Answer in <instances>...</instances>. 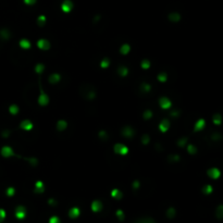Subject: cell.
I'll use <instances>...</instances> for the list:
<instances>
[{"label":"cell","instance_id":"obj_1","mask_svg":"<svg viewBox=\"0 0 223 223\" xmlns=\"http://www.w3.org/2000/svg\"><path fill=\"white\" fill-rule=\"evenodd\" d=\"M79 93H81V95L84 97L85 99H87V100L95 99V98H96V95H97L96 89L89 84L83 85V86L81 87V89H79Z\"/></svg>","mask_w":223,"mask_h":223},{"label":"cell","instance_id":"obj_2","mask_svg":"<svg viewBox=\"0 0 223 223\" xmlns=\"http://www.w3.org/2000/svg\"><path fill=\"white\" fill-rule=\"evenodd\" d=\"M206 175L211 181H219L222 178V170L218 165H212L206 170Z\"/></svg>","mask_w":223,"mask_h":223},{"label":"cell","instance_id":"obj_3","mask_svg":"<svg viewBox=\"0 0 223 223\" xmlns=\"http://www.w3.org/2000/svg\"><path fill=\"white\" fill-rule=\"evenodd\" d=\"M113 153L115 155H119V156H126L129 155V149L126 145L122 144V143H118L113 146Z\"/></svg>","mask_w":223,"mask_h":223},{"label":"cell","instance_id":"obj_4","mask_svg":"<svg viewBox=\"0 0 223 223\" xmlns=\"http://www.w3.org/2000/svg\"><path fill=\"white\" fill-rule=\"evenodd\" d=\"M207 127V120L205 118H199L196 120V122L194 123L193 131L195 133H199V132H203Z\"/></svg>","mask_w":223,"mask_h":223},{"label":"cell","instance_id":"obj_5","mask_svg":"<svg viewBox=\"0 0 223 223\" xmlns=\"http://www.w3.org/2000/svg\"><path fill=\"white\" fill-rule=\"evenodd\" d=\"M37 102L41 107H46L48 106L50 102V97L48 96V94H46L44 92V89L40 87V93L38 95V98H37Z\"/></svg>","mask_w":223,"mask_h":223},{"label":"cell","instance_id":"obj_6","mask_svg":"<svg viewBox=\"0 0 223 223\" xmlns=\"http://www.w3.org/2000/svg\"><path fill=\"white\" fill-rule=\"evenodd\" d=\"M211 122L216 127H221L223 125V113L222 112H214L211 115Z\"/></svg>","mask_w":223,"mask_h":223},{"label":"cell","instance_id":"obj_7","mask_svg":"<svg viewBox=\"0 0 223 223\" xmlns=\"http://www.w3.org/2000/svg\"><path fill=\"white\" fill-rule=\"evenodd\" d=\"M158 104H159V107L162 110H170L171 107H172V101H171V99L168 98V97H165V96H162V97L159 98Z\"/></svg>","mask_w":223,"mask_h":223},{"label":"cell","instance_id":"obj_8","mask_svg":"<svg viewBox=\"0 0 223 223\" xmlns=\"http://www.w3.org/2000/svg\"><path fill=\"white\" fill-rule=\"evenodd\" d=\"M60 8H61V11L63 13H70L74 8V3L72 2V0H63L61 5H60Z\"/></svg>","mask_w":223,"mask_h":223},{"label":"cell","instance_id":"obj_9","mask_svg":"<svg viewBox=\"0 0 223 223\" xmlns=\"http://www.w3.org/2000/svg\"><path fill=\"white\" fill-rule=\"evenodd\" d=\"M37 48L39 50H43V51H47L51 48V44L48 39L46 38H40V39L37 40Z\"/></svg>","mask_w":223,"mask_h":223},{"label":"cell","instance_id":"obj_10","mask_svg":"<svg viewBox=\"0 0 223 223\" xmlns=\"http://www.w3.org/2000/svg\"><path fill=\"white\" fill-rule=\"evenodd\" d=\"M171 127V122L169 119H163L160 121V123L158 125V129L161 133H167Z\"/></svg>","mask_w":223,"mask_h":223},{"label":"cell","instance_id":"obj_11","mask_svg":"<svg viewBox=\"0 0 223 223\" xmlns=\"http://www.w3.org/2000/svg\"><path fill=\"white\" fill-rule=\"evenodd\" d=\"M0 154H1V156L3 158H11V157H13L15 155L13 148L10 147V146H3L1 148V150H0Z\"/></svg>","mask_w":223,"mask_h":223},{"label":"cell","instance_id":"obj_12","mask_svg":"<svg viewBox=\"0 0 223 223\" xmlns=\"http://www.w3.org/2000/svg\"><path fill=\"white\" fill-rule=\"evenodd\" d=\"M121 134L125 138H133V136L135 135V131H134L132 126L126 125V126H124L123 129H121Z\"/></svg>","mask_w":223,"mask_h":223},{"label":"cell","instance_id":"obj_13","mask_svg":"<svg viewBox=\"0 0 223 223\" xmlns=\"http://www.w3.org/2000/svg\"><path fill=\"white\" fill-rule=\"evenodd\" d=\"M20 129L25 131V132H30V131H32V129H34V123L28 119L23 120L20 123Z\"/></svg>","mask_w":223,"mask_h":223},{"label":"cell","instance_id":"obj_14","mask_svg":"<svg viewBox=\"0 0 223 223\" xmlns=\"http://www.w3.org/2000/svg\"><path fill=\"white\" fill-rule=\"evenodd\" d=\"M26 217V208L24 206H18L15 208V218L19 220H23Z\"/></svg>","mask_w":223,"mask_h":223},{"label":"cell","instance_id":"obj_15","mask_svg":"<svg viewBox=\"0 0 223 223\" xmlns=\"http://www.w3.org/2000/svg\"><path fill=\"white\" fill-rule=\"evenodd\" d=\"M56 129H57V131H59V132H64L65 129H68V121L63 119L58 120L57 124H56Z\"/></svg>","mask_w":223,"mask_h":223},{"label":"cell","instance_id":"obj_16","mask_svg":"<svg viewBox=\"0 0 223 223\" xmlns=\"http://www.w3.org/2000/svg\"><path fill=\"white\" fill-rule=\"evenodd\" d=\"M45 192V184L43 181H36L34 184V193L35 194H41Z\"/></svg>","mask_w":223,"mask_h":223},{"label":"cell","instance_id":"obj_17","mask_svg":"<svg viewBox=\"0 0 223 223\" xmlns=\"http://www.w3.org/2000/svg\"><path fill=\"white\" fill-rule=\"evenodd\" d=\"M61 81V75L59 73H52L48 76V82L51 85H57L59 84V82Z\"/></svg>","mask_w":223,"mask_h":223},{"label":"cell","instance_id":"obj_18","mask_svg":"<svg viewBox=\"0 0 223 223\" xmlns=\"http://www.w3.org/2000/svg\"><path fill=\"white\" fill-rule=\"evenodd\" d=\"M186 151L187 154L190 155V156H196L198 154V147L195 144H192V143H188L186 145Z\"/></svg>","mask_w":223,"mask_h":223},{"label":"cell","instance_id":"obj_19","mask_svg":"<svg viewBox=\"0 0 223 223\" xmlns=\"http://www.w3.org/2000/svg\"><path fill=\"white\" fill-rule=\"evenodd\" d=\"M90 208H92V210L94 212H100L102 210V208H104V205H102V203L100 200H94L92 203V205H90Z\"/></svg>","mask_w":223,"mask_h":223},{"label":"cell","instance_id":"obj_20","mask_svg":"<svg viewBox=\"0 0 223 223\" xmlns=\"http://www.w3.org/2000/svg\"><path fill=\"white\" fill-rule=\"evenodd\" d=\"M168 19H169V21L172 22V23H178L180 21L182 20V15L180 14L178 12H171V13L168 15Z\"/></svg>","mask_w":223,"mask_h":223},{"label":"cell","instance_id":"obj_21","mask_svg":"<svg viewBox=\"0 0 223 223\" xmlns=\"http://www.w3.org/2000/svg\"><path fill=\"white\" fill-rule=\"evenodd\" d=\"M214 192V187H213V185L211 184H205L203 187H201V193L203 195H206V196H209V195H211V194Z\"/></svg>","mask_w":223,"mask_h":223},{"label":"cell","instance_id":"obj_22","mask_svg":"<svg viewBox=\"0 0 223 223\" xmlns=\"http://www.w3.org/2000/svg\"><path fill=\"white\" fill-rule=\"evenodd\" d=\"M117 72H118V74H119V76H121V77H126L127 75H129V70L127 66H125V65H120L119 68H118V70H117Z\"/></svg>","mask_w":223,"mask_h":223},{"label":"cell","instance_id":"obj_23","mask_svg":"<svg viewBox=\"0 0 223 223\" xmlns=\"http://www.w3.org/2000/svg\"><path fill=\"white\" fill-rule=\"evenodd\" d=\"M19 46H20L21 49L30 50L31 47H32V44H31V41L28 39H26V38H22V39L19 41Z\"/></svg>","mask_w":223,"mask_h":223},{"label":"cell","instance_id":"obj_24","mask_svg":"<svg viewBox=\"0 0 223 223\" xmlns=\"http://www.w3.org/2000/svg\"><path fill=\"white\" fill-rule=\"evenodd\" d=\"M81 214V210L77 207H72V208L69 210V217L71 219H76L79 217Z\"/></svg>","mask_w":223,"mask_h":223},{"label":"cell","instance_id":"obj_25","mask_svg":"<svg viewBox=\"0 0 223 223\" xmlns=\"http://www.w3.org/2000/svg\"><path fill=\"white\" fill-rule=\"evenodd\" d=\"M110 195H111V197L113 199H115V200H120V199H122V197H123V194H122V192H121L119 188H113L111 190Z\"/></svg>","mask_w":223,"mask_h":223},{"label":"cell","instance_id":"obj_26","mask_svg":"<svg viewBox=\"0 0 223 223\" xmlns=\"http://www.w3.org/2000/svg\"><path fill=\"white\" fill-rule=\"evenodd\" d=\"M120 54L122 56H126L129 55V52H131V46L129 44H123L121 47H120Z\"/></svg>","mask_w":223,"mask_h":223},{"label":"cell","instance_id":"obj_27","mask_svg":"<svg viewBox=\"0 0 223 223\" xmlns=\"http://www.w3.org/2000/svg\"><path fill=\"white\" fill-rule=\"evenodd\" d=\"M139 89H140V92H142V93H144V94H148V93L151 92V85L149 84V83H142Z\"/></svg>","mask_w":223,"mask_h":223},{"label":"cell","instance_id":"obj_28","mask_svg":"<svg viewBox=\"0 0 223 223\" xmlns=\"http://www.w3.org/2000/svg\"><path fill=\"white\" fill-rule=\"evenodd\" d=\"M176 144L180 148H184V147H186V145L188 144V138L186 137V136H183V137H180L178 139V142H176Z\"/></svg>","mask_w":223,"mask_h":223},{"label":"cell","instance_id":"obj_29","mask_svg":"<svg viewBox=\"0 0 223 223\" xmlns=\"http://www.w3.org/2000/svg\"><path fill=\"white\" fill-rule=\"evenodd\" d=\"M111 65V60L109 58H104V59L100 61V68L104 70H107L110 68Z\"/></svg>","mask_w":223,"mask_h":223},{"label":"cell","instance_id":"obj_30","mask_svg":"<svg viewBox=\"0 0 223 223\" xmlns=\"http://www.w3.org/2000/svg\"><path fill=\"white\" fill-rule=\"evenodd\" d=\"M216 217L219 220H222L223 219V203H220V205L217 206V208H216Z\"/></svg>","mask_w":223,"mask_h":223},{"label":"cell","instance_id":"obj_31","mask_svg":"<svg viewBox=\"0 0 223 223\" xmlns=\"http://www.w3.org/2000/svg\"><path fill=\"white\" fill-rule=\"evenodd\" d=\"M10 36H11V33L8 28H2V30H0V37H1L2 39L8 40L10 38Z\"/></svg>","mask_w":223,"mask_h":223},{"label":"cell","instance_id":"obj_32","mask_svg":"<svg viewBox=\"0 0 223 223\" xmlns=\"http://www.w3.org/2000/svg\"><path fill=\"white\" fill-rule=\"evenodd\" d=\"M151 66V62L149 59H143L140 61V68L143 70H148Z\"/></svg>","mask_w":223,"mask_h":223},{"label":"cell","instance_id":"obj_33","mask_svg":"<svg viewBox=\"0 0 223 223\" xmlns=\"http://www.w3.org/2000/svg\"><path fill=\"white\" fill-rule=\"evenodd\" d=\"M34 71L36 74L40 75L45 71V64L44 63H37V64L34 66Z\"/></svg>","mask_w":223,"mask_h":223},{"label":"cell","instance_id":"obj_34","mask_svg":"<svg viewBox=\"0 0 223 223\" xmlns=\"http://www.w3.org/2000/svg\"><path fill=\"white\" fill-rule=\"evenodd\" d=\"M167 79H168V74L165 72H161V73H159L157 75V81L159 83H165Z\"/></svg>","mask_w":223,"mask_h":223},{"label":"cell","instance_id":"obj_35","mask_svg":"<svg viewBox=\"0 0 223 223\" xmlns=\"http://www.w3.org/2000/svg\"><path fill=\"white\" fill-rule=\"evenodd\" d=\"M154 117V112L151 111L150 109H146L144 111V113H143V119L146 120V121H148V120H151V118Z\"/></svg>","mask_w":223,"mask_h":223},{"label":"cell","instance_id":"obj_36","mask_svg":"<svg viewBox=\"0 0 223 223\" xmlns=\"http://www.w3.org/2000/svg\"><path fill=\"white\" fill-rule=\"evenodd\" d=\"M19 111H20V109H19V106H18V104H13L9 107V112H10V114H12V115L18 114L19 113Z\"/></svg>","mask_w":223,"mask_h":223},{"label":"cell","instance_id":"obj_37","mask_svg":"<svg viewBox=\"0 0 223 223\" xmlns=\"http://www.w3.org/2000/svg\"><path fill=\"white\" fill-rule=\"evenodd\" d=\"M46 22H47V16L44 14H40L38 18H37V24L38 26H44L46 24Z\"/></svg>","mask_w":223,"mask_h":223},{"label":"cell","instance_id":"obj_38","mask_svg":"<svg viewBox=\"0 0 223 223\" xmlns=\"http://www.w3.org/2000/svg\"><path fill=\"white\" fill-rule=\"evenodd\" d=\"M175 214H176V210H175V208H173V207H170V208L167 210V217H168L169 219H173L174 217H175Z\"/></svg>","mask_w":223,"mask_h":223},{"label":"cell","instance_id":"obj_39","mask_svg":"<svg viewBox=\"0 0 223 223\" xmlns=\"http://www.w3.org/2000/svg\"><path fill=\"white\" fill-rule=\"evenodd\" d=\"M98 137L100 139H102V140H107V139L109 138V135L107 133V131L101 129V131H99V133H98Z\"/></svg>","mask_w":223,"mask_h":223},{"label":"cell","instance_id":"obj_40","mask_svg":"<svg viewBox=\"0 0 223 223\" xmlns=\"http://www.w3.org/2000/svg\"><path fill=\"white\" fill-rule=\"evenodd\" d=\"M140 142H142V144L144 145V146H147V145L150 143V137H149V135L147 134H145L142 136V139H140Z\"/></svg>","mask_w":223,"mask_h":223},{"label":"cell","instance_id":"obj_41","mask_svg":"<svg viewBox=\"0 0 223 223\" xmlns=\"http://www.w3.org/2000/svg\"><path fill=\"white\" fill-rule=\"evenodd\" d=\"M135 223H156V221L151 218H143V219L137 220Z\"/></svg>","mask_w":223,"mask_h":223},{"label":"cell","instance_id":"obj_42","mask_svg":"<svg viewBox=\"0 0 223 223\" xmlns=\"http://www.w3.org/2000/svg\"><path fill=\"white\" fill-rule=\"evenodd\" d=\"M115 216H117V218L119 219L120 221H123L124 219H125V214H124L123 210H121V209L117 210V212H115Z\"/></svg>","mask_w":223,"mask_h":223},{"label":"cell","instance_id":"obj_43","mask_svg":"<svg viewBox=\"0 0 223 223\" xmlns=\"http://www.w3.org/2000/svg\"><path fill=\"white\" fill-rule=\"evenodd\" d=\"M5 194H7V196H8V197H12V196H14L15 195V188L14 187H8L7 190H5Z\"/></svg>","mask_w":223,"mask_h":223},{"label":"cell","instance_id":"obj_44","mask_svg":"<svg viewBox=\"0 0 223 223\" xmlns=\"http://www.w3.org/2000/svg\"><path fill=\"white\" fill-rule=\"evenodd\" d=\"M26 160H27V161L30 162L31 165H34V167H36V165L38 164V160L35 158V157H31V158L26 159Z\"/></svg>","mask_w":223,"mask_h":223},{"label":"cell","instance_id":"obj_45","mask_svg":"<svg viewBox=\"0 0 223 223\" xmlns=\"http://www.w3.org/2000/svg\"><path fill=\"white\" fill-rule=\"evenodd\" d=\"M5 217H7V213H5V209H0V223L5 221Z\"/></svg>","mask_w":223,"mask_h":223},{"label":"cell","instance_id":"obj_46","mask_svg":"<svg viewBox=\"0 0 223 223\" xmlns=\"http://www.w3.org/2000/svg\"><path fill=\"white\" fill-rule=\"evenodd\" d=\"M49 223H61V221H60L59 217H57V216H52V217L49 219Z\"/></svg>","mask_w":223,"mask_h":223},{"label":"cell","instance_id":"obj_47","mask_svg":"<svg viewBox=\"0 0 223 223\" xmlns=\"http://www.w3.org/2000/svg\"><path fill=\"white\" fill-rule=\"evenodd\" d=\"M139 186H140V183H139V181L135 180V181L133 182V184H132V187H133V189H138V188H139Z\"/></svg>","mask_w":223,"mask_h":223},{"label":"cell","instance_id":"obj_48","mask_svg":"<svg viewBox=\"0 0 223 223\" xmlns=\"http://www.w3.org/2000/svg\"><path fill=\"white\" fill-rule=\"evenodd\" d=\"M26 5H34L37 0H23Z\"/></svg>","mask_w":223,"mask_h":223},{"label":"cell","instance_id":"obj_49","mask_svg":"<svg viewBox=\"0 0 223 223\" xmlns=\"http://www.w3.org/2000/svg\"><path fill=\"white\" fill-rule=\"evenodd\" d=\"M48 203H49L50 206H57V200L54 198H50L49 200H48Z\"/></svg>","mask_w":223,"mask_h":223},{"label":"cell","instance_id":"obj_50","mask_svg":"<svg viewBox=\"0 0 223 223\" xmlns=\"http://www.w3.org/2000/svg\"><path fill=\"white\" fill-rule=\"evenodd\" d=\"M180 114H181V111H178V110H175V111H172V112H171V115H172V117H176V118H178Z\"/></svg>","mask_w":223,"mask_h":223},{"label":"cell","instance_id":"obj_51","mask_svg":"<svg viewBox=\"0 0 223 223\" xmlns=\"http://www.w3.org/2000/svg\"><path fill=\"white\" fill-rule=\"evenodd\" d=\"M3 135V137H8L9 136V131H7V132H5V133L2 134Z\"/></svg>","mask_w":223,"mask_h":223}]
</instances>
